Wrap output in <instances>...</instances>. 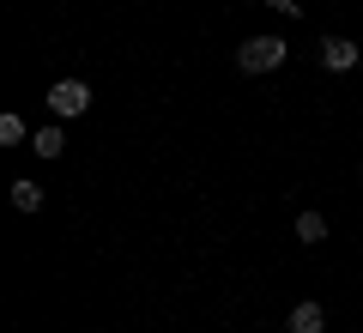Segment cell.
<instances>
[{"label": "cell", "mask_w": 363, "mask_h": 333, "mask_svg": "<svg viewBox=\"0 0 363 333\" xmlns=\"http://www.w3.org/2000/svg\"><path fill=\"white\" fill-rule=\"evenodd\" d=\"M285 43L279 37H248L242 49H236V67H242V73H272V67H285Z\"/></svg>", "instance_id": "cell-1"}, {"label": "cell", "mask_w": 363, "mask_h": 333, "mask_svg": "<svg viewBox=\"0 0 363 333\" xmlns=\"http://www.w3.org/2000/svg\"><path fill=\"white\" fill-rule=\"evenodd\" d=\"M49 109L55 116H85L91 109V85L85 79H55L49 85Z\"/></svg>", "instance_id": "cell-2"}, {"label": "cell", "mask_w": 363, "mask_h": 333, "mask_svg": "<svg viewBox=\"0 0 363 333\" xmlns=\"http://www.w3.org/2000/svg\"><path fill=\"white\" fill-rule=\"evenodd\" d=\"M321 67L327 73H351L357 67V43L351 37H321Z\"/></svg>", "instance_id": "cell-3"}, {"label": "cell", "mask_w": 363, "mask_h": 333, "mask_svg": "<svg viewBox=\"0 0 363 333\" xmlns=\"http://www.w3.org/2000/svg\"><path fill=\"white\" fill-rule=\"evenodd\" d=\"M285 327H291V333H327V309H321V303H297Z\"/></svg>", "instance_id": "cell-4"}, {"label": "cell", "mask_w": 363, "mask_h": 333, "mask_svg": "<svg viewBox=\"0 0 363 333\" xmlns=\"http://www.w3.org/2000/svg\"><path fill=\"white\" fill-rule=\"evenodd\" d=\"M30 152H37V158H61L67 152V133L61 128H37V133H30Z\"/></svg>", "instance_id": "cell-5"}, {"label": "cell", "mask_w": 363, "mask_h": 333, "mask_svg": "<svg viewBox=\"0 0 363 333\" xmlns=\"http://www.w3.org/2000/svg\"><path fill=\"white\" fill-rule=\"evenodd\" d=\"M297 243H327V218L321 212H303L297 218Z\"/></svg>", "instance_id": "cell-6"}, {"label": "cell", "mask_w": 363, "mask_h": 333, "mask_svg": "<svg viewBox=\"0 0 363 333\" xmlns=\"http://www.w3.org/2000/svg\"><path fill=\"white\" fill-rule=\"evenodd\" d=\"M13 206L18 212H43V188L37 182H13Z\"/></svg>", "instance_id": "cell-7"}, {"label": "cell", "mask_w": 363, "mask_h": 333, "mask_svg": "<svg viewBox=\"0 0 363 333\" xmlns=\"http://www.w3.org/2000/svg\"><path fill=\"white\" fill-rule=\"evenodd\" d=\"M25 140H30L25 121H18V116H0V146H25Z\"/></svg>", "instance_id": "cell-8"}, {"label": "cell", "mask_w": 363, "mask_h": 333, "mask_svg": "<svg viewBox=\"0 0 363 333\" xmlns=\"http://www.w3.org/2000/svg\"><path fill=\"white\" fill-rule=\"evenodd\" d=\"M267 6H279V13H297V0H267Z\"/></svg>", "instance_id": "cell-9"}]
</instances>
